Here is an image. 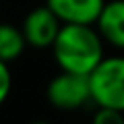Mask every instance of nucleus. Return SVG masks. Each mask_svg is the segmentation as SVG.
<instances>
[{"instance_id":"nucleus-3","label":"nucleus","mask_w":124,"mask_h":124,"mask_svg":"<svg viewBox=\"0 0 124 124\" xmlns=\"http://www.w3.org/2000/svg\"><path fill=\"white\" fill-rule=\"evenodd\" d=\"M46 99L58 110H76L91 101L89 78L85 74L60 70V74L54 76L46 85Z\"/></svg>"},{"instance_id":"nucleus-6","label":"nucleus","mask_w":124,"mask_h":124,"mask_svg":"<svg viewBox=\"0 0 124 124\" xmlns=\"http://www.w3.org/2000/svg\"><path fill=\"white\" fill-rule=\"evenodd\" d=\"M95 25L103 43L124 50V0L105 2Z\"/></svg>"},{"instance_id":"nucleus-5","label":"nucleus","mask_w":124,"mask_h":124,"mask_svg":"<svg viewBox=\"0 0 124 124\" xmlns=\"http://www.w3.org/2000/svg\"><path fill=\"white\" fill-rule=\"evenodd\" d=\"M105 0H46V6L62 23L95 25Z\"/></svg>"},{"instance_id":"nucleus-2","label":"nucleus","mask_w":124,"mask_h":124,"mask_svg":"<svg viewBox=\"0 0 124 124\" xmlns=\"http://www.w3.org/2000/svg\"><path fill=\"white\" fill-rule=\"evenodd\" d=\"M87 78L89 95L97 107L124 112V56H103Z\"/></svg>"},{"instance_id":"nucleus-9","label":"nucleus","mask_w":124,"mask_h":124,"mask_svg":"<svg viewBox=\"0 0 124 124\" xmlns=\"http://www.w3.org/2000/svg\"><path fill=\"white\" fill-rule=\"evenodd\" d=\"M12 91V72L8 68V62L0 60V105L8 99Z\"/></svg>"},{"instance_id":"nucleus-4","label":"nucleus","mask_w":124,"mask_h":124,"mask_svg":"<svg viewBox=\"0 0 124 124\" xmlns=\"http://www.w3.org/2000/svg\"><path fill=\"white\" fill-rule=\"evenodd\" d=\"M62 21L56 17V14L45 4L35 10H31L21 25V33L25 37V43L33 48H50Z\"/></svg>"},{"instance_id":"nucleus-7","label":"nucleus","mask_w":124,"mask_h":124,"mask_svg":"<svg viewBox=\"0 0 124 124\" xmlns=\"http://www.w3.org/2000/svg\"><path fill=\"white\" fill-rule=\"evenodd\" d=\"M25 46L27 43L21 29L10 23H0V60L2 62H12L19 58Z\"/></svg>"},{"instance_id":"nucleus-1","label":"nucleus","mask_w":124,"mask_h":124,"mask_svg":"<svg viewBox=\"0 0 124 124\" xmlns=\"http://www.w3.org/2000/svg\"><path fill=\"white\" fill-rule=\"evenodd\" d=\"M50 48L60 70L85 76L105 56L99 31L83 23H62Z\"/></svg>"},{"instance_id":"nucleus-8","label":"nucleus","mask_w":124,"mask_h":124,"mask_svg":"<svg viewBox=\"0 0 124 124\" xmlns=\"http://www.w3.org/2000/svg\"><path fill=\"white\" fill-rule=\"evenodd\" d=\"M95 124H122L124 122V112L108 107H99L93 114Z\"/></svg>"}]
</instances>
